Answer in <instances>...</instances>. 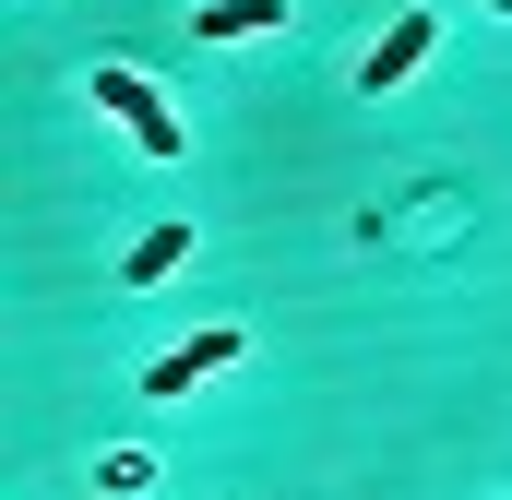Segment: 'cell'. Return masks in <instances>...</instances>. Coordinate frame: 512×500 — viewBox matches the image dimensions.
I'll list each match as a JSON object with an SVG mask.
<instances>
[{
    "label": "cell",
    "instance_id": "obj_1",
    "mask_svg": "<svg viewBox=\"0 0 512 500\" xmlns=\"http://www.w3.org/2000/svg\"><path fill=\"white\" fill-rule=\"evenodd\" d=\"M84 96H96V108H108V120L143 143V155H179V143H191V131H179V108H167V96H155L131 60H96V72H84Z\"/></svg>",
    "mask_w": 512,
    "mask_h": 500
},
{
    "label": "cell",
    "instance_id": "obj_2",
    "mask_svg": "<svg viewBox=\"0 0 512 500\" xmlns=\"http://www.w3.org/2000/svg\"><path fill=\"white\" fill-rule=\"evenodd\" d=\"M239 358H251V322H203L191 346H167V358L143 370V405H179V393H203V381L239 370Z\"/></svg>",
    "mask_w": 512,
    "mask_h": 500
},
{
    "label": "cell",
    "instance_id": "obj_3",
    "mask_svg": "<svg viewBox=\"0 0 512 500\" xmlns=\"http://www.w3.org/2000/svg\"><path fill=\"white\" fill-rule=\"evenodd\" d=\"M429 48H441V12H393L382 36H370V60H358V96H393V84L429 60Z\"/></svg>",
    "mask_w": 512,
    "mask_h": 500
},
{
    "label": "cell",
    "instance_id": "obj_4",
    "mask_svg": "<svg viewBox=\"0 0 512 500\" xmlns=\"http://www.w3.org/2000/svg\"><path fill=\"white\" fill-rule=\"evenodd\" d=\"M191 36H215V48H251V36H286V0H203V12H191Z\"/></svg>",
    "mask_w": 512,
    "mask_h": 500
},
{
    "label": "cell",
    "instance_id": "obj_5",
    "mask_svg": "<svg viewBox=\"0 0 512 500\" xmlns=\"http://www.w3.org/2000/svg\"><path fill=\"white\" fill-rule=\"evenodd\" d=\"M179 262H191V227H179V215H167V227H143V239L120 250V286H167V274H179Z\"/></svg>",
    "mask_w": 512,
    "mask_h": 500
},
{
    "label": "cell",
    "instance_id": "obj_6",
    "mask_svg": "<svg viewBox=\"0 0 512 500\" xmlns=\"http://www.w3.org/2000/svg\"><path fill=\"white\" fill-rule=\"evenodd\" d=\"M143 489H155V453H131V441H120V453L96 465V500H143Z\"/></svg>",
    "mask_w": 512,
    "mask_h": 500
},
{
    "label": "cell",
    "instance_id": "obj_7",
    "mask_svg": "<svg viewBox=\"0 0 512 500\" xmlns=\"http://www.w3.org/2000/svg\"><path fill=\"white\" fill-rule=\"evenodd\" d=\"M489 12H512V0H489Z\"/></svg>",
    "mask_w": 512,
    "mask_h": 500
}]
</instances>
